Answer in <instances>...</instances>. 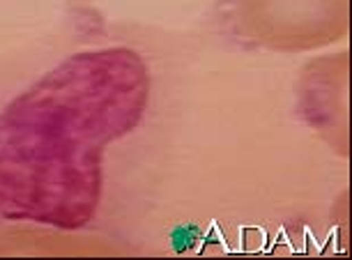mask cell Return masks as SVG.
I'll return each mask as SVG.
<instances>
[{"mask_svg":"<svg viewBox=\"0 0 352 260\" xmlns=\"http://www.w3.org/2000/svg\"><path fill=\"white\" fill-rule=\"evenodd\" d=\"M150 72L127 46L81 51L0 111V219L78 230L104 193V152L136 129Z\"/></svg>","mask_w":352,"mask_h":260,"instance_id":"6da1fadb","label":"cell"}]
</instances>
